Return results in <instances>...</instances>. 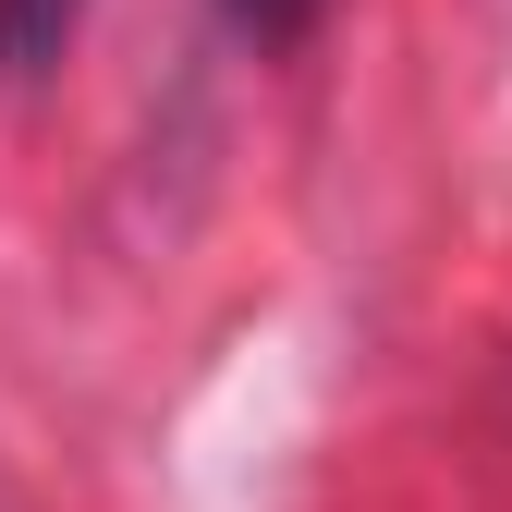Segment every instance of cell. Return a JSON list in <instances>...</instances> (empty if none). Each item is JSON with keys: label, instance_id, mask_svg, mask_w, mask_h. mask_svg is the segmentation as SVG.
I'll return each mask as SVG.
<instances>
[{"label": "cell", "instance_id": "6da1fadb", "mask_svg": "<svg viewBox=\"0 0 512 512\" xmlns=\"http://www.w3.org/2000/svg\"><path fill=\"white\" fill-rule=\"evenodd\" d=\"M74 25H86V0H0V74L37 86L49 61L74 49Z\"/></svg>", "mask_w": 512, "mask_h": 512}, {"label": "cell", "instance_id": "7a4b0ae2", "mask_svg": "<svg viewBox=\"0 0 512 512\" xmlns=\"http://www.w3.org/2000/svg\"><path fill=\"white\" fill-rule=\"evenodd\" d=\"M220 13H232V25H244L256 49H293V37L317 25V0H220Z\"/></svg>", "mask_w": 512, "mask_h": 512}]
</instances>
